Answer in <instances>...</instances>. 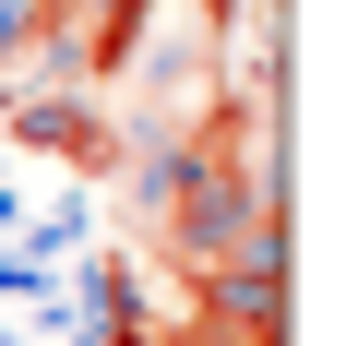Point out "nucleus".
<instances>
[{
  "instance_id": "f257e3e1",
  "label": "nucleus",
  "mask_w": 358,
  "mask_h": 346,
  "mask_svg": "<svg viewBox=\"0 0 358 346\" xmlns=\"http://www.w3.org/2000/svg\"><path fill=\"white\" fill-rule=\"evenodd\" d=\"M0 155L48 167L72 203H96V192L131 180V120H120V96H96V84H36V72H13V84H0Z\"/></svg>"
}]
</instances>
